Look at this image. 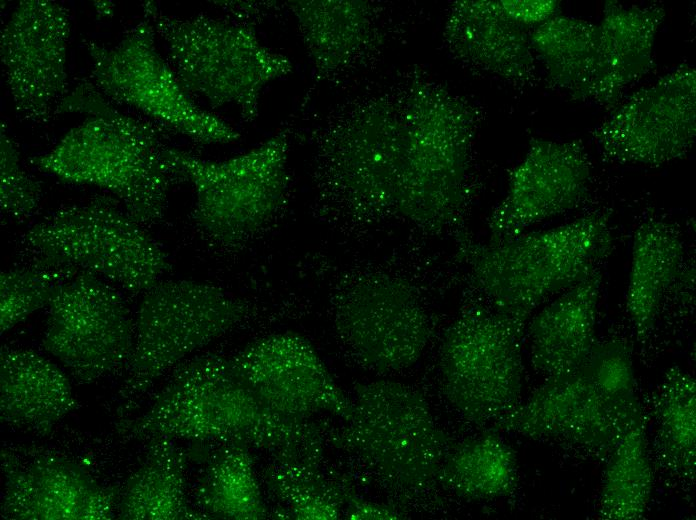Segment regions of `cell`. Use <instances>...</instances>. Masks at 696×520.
Returning <instances> with one entry per match:
<instances>
[{"mask_svg": "<svg viewBox=\"0 0 696 520\" xmlns=\"http://www.w3.org/2000/svg\"><path fill=\"white\" fill-rule=\"evenodd\" d=\"M331 317L342 348L362 368L392 374L413 366L433 335V318L407 280L381 271L348 275L335 288Z\"/></svg>", "mask_w": 696, "mask_h": 520, "instance_id": "cell-12", "label": "cell"}, {"mask_svg": "<svg viewBox=\"0 0 696 520\" xmlns=\"http://www.w3.org/2000/svg\"><path fill=\"white\" fill-rule=\"evenodd\" d=\"M598 387L609 397L630 407H641L636 392L631 347L625 340L596 342L583 363Z\"/></svg>", "mask_w": 696, "mask_h": 520, "instance_id": "cell-36", "label": "cell"}, {"mask_svg": "<svg viewBox=\"0 0 696 520\" xmlns=\"http://www.w3.org/2000/svg\"><path fill=\"white\" fill-rule=\"evenodd\" d=\"M155 36L152 23L143 15L114 45L85 40L92 83L113 103L134 108L196 143L237 141V130L192 101L159 53Z\"/></svg>", "mask_w": 696, "mask_h": 520, "instance_id": "cell-13", "label": "cell"}, {"mask_svg": "<svg viewBox=\"0 0 696 520\" xmlns=\"http://www.w3.org/2000/svg\"><path fill=\"white\" fill-rule=\"evenodd\" d=\"M1 516L10 520H111L114 492L82 467L52 454L3 448Z\"/></svg>", "mask_w": 696, "mask_h": 520, "instance_id": "cell-20", "label": "cell"}, {"mask_svg": "<svg viewBox=\"0 0 696 520\" xmlns=\"http://www.w3.org/2000/svg\"><path fill=\"white\" fill-rule=\"evenodd\" d=\"M215 5L230 14L233 21L253 26L257 21L279 10L277 1H214Z\"/></svg>", "mask_w": 696, "mask_h": 520, "instance_id": "cell-39", "label": "cell"}, {"mask_svg": "<svg viewBox=\"0 0 696 520\" xmlns=\"http://www.w3.org/2000/svg\"><path fill=\"white\" fill-rule=\"evenodd\" d=\"M195 497L209 519L261 520L269 516L251 449L222 444L204 471Z\"/></svg>", "mask_w": 696, "mask_h": 520, "instance_id": "cell-30", "label": "cell"}, {"mask_svg": "<svg viewBox=\"0 0 696 520\" xmlns=\"http://www.w3.org/2000/svg\"><path fill=\"white\" fill-rule=\"evenodd\" d=\"M63 113L86 117L30 163L63 181L108 191L142 226L162 220L175 180L164 159L168 130L116 108L91 80L67 92L56 110Z\"/></svg>", "mask_w": 696, "mask_h": 520, "instance_id": "cell-3", "label": "cell"}, {"mask_svg": "<svg viewBox=\"0 0 696 520\" xmlns=\"http://www.w3.org/2000/svg\"><path fill=\"white\" fill-rule=\"evenodd\" d=\"M656 452L662 465L685 481L696 470V382L678 366L666 371L653 394Z\"/></svg>", "mask_w": 696, "mask_h": 520, "instance_id": "cell-31", "label": "cell"}, {"mask_svg": "<svg viewBox=\"0 0 696 520\" xmlns=\"http://www.w3.org/2000/svg\"><path fill=\"white\" fill-rule=\"evenodd\" d=\"M20 244L30 264L90 272L133 295L171 269L166 251L112 195L57 209L25 231Z\"/></svg>", "mask_w": 696, "mask_h": 520, "instance_id": "cell-9", "label": "cell"}, {"mask_svg": "<svg viewBox=\"0 0 696 520\" xmlns=\"http://www.w3.org/2000/svg\"><path fill=\"white\" fill-rule=\"evenodd\" d=\"M443 37L450 53L471 69L521 88L537 82L529 33L507 16L499 1L453 2Z\"/></svg>", "mask_w": 696, "mask_h": 520, "instance_id": "cell-22", "label": "cell"}, {"mask_svg": "<svg viewBox=\"0 0 696 520\" xmlns=\"http://www.w3.org/2000/svg\"><path fill=\"white\" fill-rule=\"evenodd\" d=\"M644 417L641 407L615 401L584 364L548 377L524 402L494 423L493 430L580 446L608 458L626 431Z\"/></svg>", "mask_w": 696, "mask_h": 520, "instance_id": "cell-16", "label": "cell"}, {"mask_svg": "<svg viewBox=\"0 0 696 520\" xmlns=\"http://www.w3.org/2000/svg\"><path fill=\"white\" fill-rule=\"evenodd\" d=\"M343 516L351 520H400L407 514L396 504H384L365 499L351 488L344 486Z\"/></svg>", "mask_w": 696, "mask_h": 520, "instance_id": "cell-37", "label": "cell"}, {"mask_svg": "<svg viewBox=\"0 0 696 520\" xmlns=\"http://www.w3.org/2000/svg\"><path fill=\"white\" fill-rule=\"evenodd\" d=\"M682 237L671 222L648 217L637 227L632 246L626 308L638 342L649 341L670 286L681 273Z\"/></svg>", "mask_w": 696, "mask_h": 520, "instance_id": "cell-26", "label": "cell"}, {"mask_svg": "<svg viewBox=\"0 0 696 520\" xmlns=\"http://www.w3.org/2000/svg\"><path fill=\"white\" fill-rule=\"evenodd\" d=\"M525 328L468 291L439 349L442 394L467 422L492 426L519 403Z\"/></svg>", "mask_w": 696, "mask_h": 520, "instance_id": "cell-11", "label": "cell"}, {"mask_svg": "<svg viewBox=\"0 0 696 520\" xmlns=\"http://www.w3.org/2000/svg\"><path fill=\"white\" fill-rule=\"evenodd\" d=\"M606 161L661 166L684 158L696 137V71L682 64L618 104L592 132Z\"/></svg>", "mask_w": 696, "mask_h": 520, "instance_id": "cell-15", "label": "cell"}, {"mask_svg": "<svg viewBox=\"0 0 696 520\" xmlns=\"http://www.w3.org/2000/svg\"><path fill=\"white\" fill-rule=\"evenodd\" d=\"M458 242L473 289L499 314L526 328L544 300L591 275L610 254V212L596 210L501 242L482 244L468 236Z\"/></svg>", "mask_w": 696, "mask_h": 520, "instance_id": "cell-6", "label": "cell"}, {"mask_svg": "<svg viewBox=\"0 0 696 520\" xmlns=\"http://www.w3.org/2000/svg\"><path fill=\"white\" fill-rule=\"evenodd\" d=\"M174 440L165 435L147 439L144 461L125 485L119 502L118 519H209L189 504L186 496L185 457Z\"/></svg>", "mask_w": 696, "mask_h": 520, "instance_id": "cell-27", "label": "cell"}, {"mask_svg": "<svg viewBox=\"0 0 696 520\" xmlns=\"http://www.w3.org/2000/svg\"><path fill=\"white\" fill-rule=\"evenodd\" d=\"M518 479L516 452L491 429L448 449L438 483L466 500H493L513 494Z\"/></svg>", "mask_w": 696, "mask_h": 520, "instance_id": "cell-29", "label": "cell"}, {"mask_svg": "<svg viewBox=\"0 0 696 520\" xmlns=\"http://www.w3.org/2000/svg\"><path fill=\"white\" fill-rule=\"evenodd\" d=\"M322 452L293 459H273L264 472L268 489L293 519L336 520L343 516L344 484L325 476Z\"/></svg>", "mask_w": 696, "mask_h": 520, "instance_id": "cell-33", "label": "cell"}, {"mask_svg": "<svg viewBox=\"0 0 696 520\" xmlns=\"http://www.w3.org/2000/svg\"><path fill=\"white\" fill-rule=\"evenodd\" d=\"M253 302L195 280H160L143 293L127 376L118 392L119 416L165 372L258 314Z\"/></svg>", "mask_w": 696, "mask_h": 520, "instance_id": "cell-10", "label": "cell"}, {"mask_svg": "<svg viewBox=\"0 0 696 520\" xmlns=\"http://www.w3.org/2000/svg\"><path fill=\"white\" fill-rule=\"evenodd\" d=\"M229 357L244 384L280 415L309 420L329 413L345 421L352 414V399L338 386L311 342L297 333L263 336Z\"/></svg>", "mask_w": 696, "mask_h": 520, "instance_id": "cell-18", "label": "cell"}, {"mask_svg": "<svg viewBox=\"0 0 696 520\" xmlns=\"http://www.w3.org/2000/svg\"><path fill=\"white\" fill-rule=\"evenodd\" d=\"M293 133L289 123L255 148L224 161L167 146V168L175 180L192 185V221L212 244L237 249L282 217L290 197L288 156Z\"/></svg>", "mask_w": 696, "mask_h": 520, "instance_id": "cell-7", "label": "cell"}, {"mask_svg": "<svg viewBox=\"0 0 696 520\" xmlns=\"http://www.w3.org/2000/svg\"><path fill=\"white\" fill-rule=\"evenodd\" d=\"M665 15L659 5L605 1L598 24V68L589 101L615 108L626 89L654 69V42Z\"/></svg>", "mask_w": 696, "mask_h": 520, "instance_id": "cell-23", "label": "cell"}, {"mask_svg": "<svg viewBox=\"0 0 696 520\" xmlns=\"http://www.w3.org/2000/svg\"><path fill=\"white\" fill-rule=\"evenodd\" d=\"M550 88L572 100L589 101L599 57V29L581 18L558 14L529 34Z\"/></svg>", "mask_w": 696, "mask_h": 520, "instance_id": "cell-28", "label": "cell"}, {"mask_svg": "<svg viewBox=\"0 0 696 520\" xmlns=\"http://www.w3.org/2000/svg\"><path fill=\"white\" fill-rule=\"evenodd\" d=\"M142 8L183 88L213 109L232 104L251 123L264 88L292 72L291 60L262 44L253 26L203 14L177 17L152 1Z\"/></svg>", "mask_w": 696, "mask_h": 520, "instance_id": "cell-8", "label": "cell"}, {"mask_svg": "<svg viewBox=\"0 0 696 520\" xmlns=\"http://www.w3.org/2000/svg\"><path fill=\"white\" fill-rule=\"evenodd\" d=\"M402 101V90L365 92L336 105L309 130L319 219L360 234L397 216Z\"/></svg>", "mask_w": 696, "mask_h": 520, "instance_id": "cell-1", "label": "cell"}, {"mask_svg": "<svg viewBox=\"0 0 696 520\" xmlns=\"http://www.w3.org/2000/svg\"><path fill=\"white\" fill-rule=\"evenodd\" d=\"M79 407L67 376L54 363L31 350L1 346L2 423L47 435Z\"/></svg>", "mask_w": 696, "mask_h": 520, "instance_id": "cell-25", "label": "cell"}, {"mask_svg": "<svg viewBox=\"0 0 696 520\" xmlns=\"http://www.w3.org/2000/svg\"><path fill=\"white\" fill-rule=\"evenodd\" d=\"M41 200L40 184L27 173L20 161L18 146L5 123L0 130V206L5 217L25 220L37 211Z\"/></svg>", "mask_w": 696, "mask_h": 520, "instance_id": "cell-35", "label": "cell"}, {"mask_svg": "<svg viewBox=\"0 0 696 520\" xmlns=\"http://www.w3.org/2000/svg\"><path fill=\"white\" fill-rule=\"evenodd\" d=\"M353 390L352 414L328 431V441L399 507L431 499L449 442L422 392L391 380L357 383Z\"/></svg>", "mask_w": 696, "mask_h": 520, "instance_id": "cell-5", "label": "cell"}, {"mask_svg": "<svg viewBox=\"0 0 696 520\" xmlns=\"http://www.w3.org/2000/svg\"><path fill=\"white\" fill-rule=\"evenodd\" d=\"M403 91L397 216L427 233L464 231L480 109L415 70Z\"/></svg>", "mask_w": 696, "mask_h": 520, "instance_id": "cell-4", "label": "cell"}, {"mask_svg": "<svg viewBox=\"0 0 696 520\" xmlns=\"http://www.w3.org/2000/svg\"><path fill=\"white\" fill-rule=\"evenodd\" d=\"M67 8L50 0H23L1 30L3 77L15 110L34 123L56 115L67 94Z\"/></svg>", "mask_w": 696, "mask_h": 520, "instance_id": "cell-17", "label": "cell"}, {"mask_svg": "<svg viewBox=\"0 0 696 520\" xmlns=\"http://www.w3.org/2000/svg\"><path fill=\"white\" fill-rule=\"evenodd\" d=\"M601 282L599 268L561 292L530 321V362L545 378L579 368L592 351Z\"/></svg>", "mask_w": 696, "mask_h": 520, "instance_id": "cell-24", "label": "cell"}, {"mask_svg": "<svg viewBox=\"0 0 696 520\" xmlns=\"http://www.w3.org/2000/svg\"><path fill=\"white\" fill-rule=\"evenodd\" d=\"M591 162L580 140L532 138L509 173L505 197L489 219V242L511 239L539 222L578 207L588 196Z\"/></svg>", "mask_w": 696, "mask_h": 520, "instance_id": "cell-19", "label": "cell"}, {"mask_svg": "<svg viewBox=\"0 0 696 520\" xmlns=\"http://www.w3.org/2000/svg\"><path fill=\"white\" fill-rule=\"evenodd\" d=\"M78 272L72 267L35 264L2 271L0 274L1 334L40 308L48 306L58 288Z\"/></svg>", "mask_w": 696, "mask_h": 520, "instance_id": "cell-34", "label": "cell"}, {"mask_svg": "<svg viewBox=\"0 0 696 520\" xmlns=\"http://www.w3.org/2000/svg\"><path fill=\"white\" fill-rule=\"evenodd\" d=\"M135 324L108 281L79 271L48 305L42 345L81 383H91L128 364Z\"/></svg>", "mask_w": 696, "mask_h": 520, "instance_id": "cell-14", "label": "cell"}, {"mask_svg": "<svg viewBox=\"0 0 696 520\" xmlns=\"http://www.w3.org/2000/svg\"><path fill=\"white\" fill-rule=\"evenodd\" d=\"M313 67V86L338 82L369 65L384 41L380 8L365 0H290Z\"/></svg>", "mask_w": 696, "mask_h": 520, "instance_id": "cell-21", "label": "cell"}, {"mask_svg": "<svg viewBox=\"0 0 696 520\" xmlns=\"http://www.w3.org/2000/svg\"><path fill=\"white\" fill-rule=\"evenodd\" d=\"M120 434L239 444L293 459L322 452L323 435L310 420L265 406L235 372L230 357L207 353L178 364L144 414L118 424Z\"/></svg>", "mask_w": 696, "mask_h": 520, "instance_id": "cell-2", "label": "cell"}, {"mask_svg": "<svg viewBox=\"0 0 696 520\" xmlns=\"http://www.w3.org/2000/svg\"><path fill=\"white\" fill-rule=\"evenodd\" d=\"M644 420H637L608 456L598 506L602 519L639 520L646 514L653 472Z\"/></svg>", "mask_w": 696, "mask_h": 520, "instance_id": "cell-32", "label": "cell"}, {"mask_svg": "<svg viewBox=\"0 0 696 520\" xmlns=\"http://www.w3.org/2000/svg\"><path fill=\"white\" fill-rule=\"evenodd\" d=\"M502 9L513 21L527 28L537 27L559 13L556 0H501Z\"/></svg>", "mask_w": 696, "mask_h": 520, "instance_id": "cell-38", "label": "cell"}]
</instances>
